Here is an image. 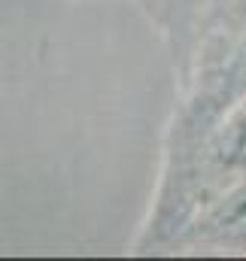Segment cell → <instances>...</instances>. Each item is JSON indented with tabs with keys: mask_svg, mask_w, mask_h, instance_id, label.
Returning a JSON list of instances; mask_svg holds the SVG:
<instances>
[{
	"mask_svg": "<svg viewBox=\"0 0 246 261\" xmlns=\"http://www.w3.org/2000/svg\"><path fill=\"white\" fill-rule=\"evenodd\" d=\"M231 206H234L231 219H234L237 225H246V189H243L237 197H231Z\"/></svg>",
	"mask_w": 246,
	"mask_h": 261,
	"instance_id": "cell-1",
	"label": "cell"
},
{
	"mask_svg": "<svg viewBox=\"0 0 246 261\" xmlns=\"http://www.w3.org/2000/svg\"><path fill=\"white\" fill-rule=\"evenodd\" d=\"M243 152H246V146H243Z\"/></svg>",
	"mask_w": 246,
	"mask_h": 261,
	"instance_id": "cell-2",
	"label": "cell"
}]
</instances>
